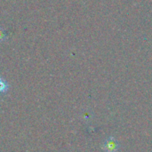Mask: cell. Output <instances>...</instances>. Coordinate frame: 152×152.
Returning <instances> with one entry per match:
<instances>
[{
	"instance_id": "obj_1",
	"label": "cell",
	"mask_w": 152,
	"mask_h": 152,
	"mask_svg": "<svg viewBox=\"0 0 152 152\" xmlns=\"http://www.w3.org/2000/svg\"><path fill=\"white\" fill-rule=\"evenodd\" d=\"M102 149L106 152H117L118 150V143L114 137H110L104 141Z\"/></svg>"
},
{
	"instance_id": "obj_2",
	"label": "cell",
	"mask_w": 152,
	"mask_h": 152,
	"mask_svg": "<svg viewBox=\"0 0 152 152\" xmlns=\"http://www.w3.org/2000/svg\"><path fill=\"white\" fill-rule=\"evenodd\" d=\"M9 89V85L8 83L2 77H0V93L1 94H5L7 93Z\"/></svg>"
},
{
	"instance_id": "obj_3",
	"label": "cell",
	"mask_w": 152,
	"mask_h": 152,
	"mask_svg": "<svg viewBox=\"0 0 152 152\" xmlns=\"http://www.w3.org/2000/svg\"><path fill=\"white\" fill-rule=\"evenodd\" d=\"M5 39H6L5 32H4V30L2 28H0V43L3 42V41H4Z\"/></svg>"
}]
</instances>
